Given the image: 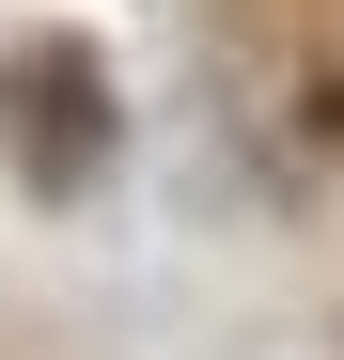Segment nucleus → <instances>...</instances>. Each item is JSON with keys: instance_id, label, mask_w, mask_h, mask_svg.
<instances>
[{"instance_id": "obj_1", "label": "nucleus", "mask_w": 344, "mask_h": 360, "mask_svg": "<svg viewBox=\"0 0 344 360\" xmlns=\"http://www.w3.org/2000/svg\"><path fill=\"white\" fill-rule=\"evenodd\" d=\"M0 141H16L32 188H94V157H110V79H94V47H16V63H0Z\"/></svg>"}]
</instances>
